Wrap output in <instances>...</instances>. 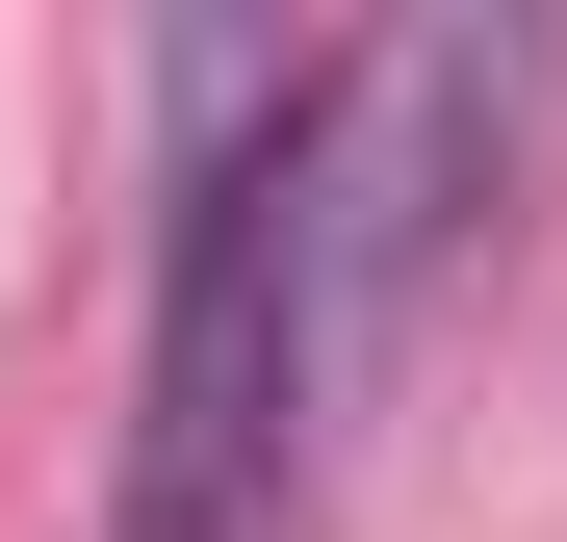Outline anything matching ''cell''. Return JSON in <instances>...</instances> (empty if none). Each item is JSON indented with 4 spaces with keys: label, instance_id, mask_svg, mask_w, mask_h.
<instances>
[{
    "label": "cell",
    "instance_id": "cell-1",
    "mask_svg": "<svg viewBox=\"0 0 567 542\" xmlns=\"http://www.w3.org/2000/svg\"><path fill=\"white\" fill-rule=\"evenodd\" d=\"M181 104V258H155V413H130V542H284L310 517V285H284V130L310 52H155Z\"/></svg>",
    "mask_w": 567,
    "mask_h": 542
}]
</instances>
